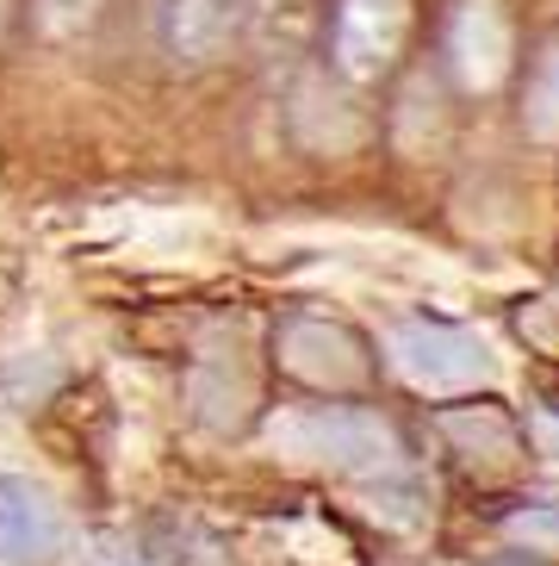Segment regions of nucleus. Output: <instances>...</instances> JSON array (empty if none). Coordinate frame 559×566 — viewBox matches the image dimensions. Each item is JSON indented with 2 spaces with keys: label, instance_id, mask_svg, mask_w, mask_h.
<instances>
[{
  "label": "nucleus",
  "instance_id": "obj_9",
  "mask_svg": "<svg viewBox=\"0 0 559 566\" xmlns=\"http://www.w3.org/2000/svg\"><path fill=\"white\" fill-rule=\"evenodd\" d=\"M528 132L559 137V51H547L528 69Z\"/></svg>",
  "mask_w": 559,
  "mask_h": 566
},
{
  "label": "nucleus",
  "instance_id": "obj_7",
  "mask_svg": "<svg viewBox=\"0 0 559 566\" xmlns=\"http://www.w3.org/2000/svg\"><path fill=\"white\" fill-rule=\"evenodd\" d=\"M435 430H442L461 454H473V461H510L516 442H523L516 417L504 411L497 399H485V405H447V411L435 417Z\"/></svg>",
  "mask_w": 559,
  "mask_h": 566
},
{
  "label": "nucleus",
  "instance_id": "obj_5",
  "mask_svg": "<svg viewBox=\"0 0 559 566\" xmlns=\"http://www.w3.org/2000/svg\"><path fill=\"white\" fill-rule=\"evenodd\" d=\"M56 511L32 480H0V554L7 560H50L56 554Z\"/></svg>",
  "mask_w": 559,
  "mask_h": 566
},
{
  "label": "nucleus",
  "instance_id": "obj_4",
  "mask_svg": "<svg viewBox=\"0 0 559 566\" xmlns=\"http://www.w3.org/2000/svg\"><path fill=\"white\" fill-rule=\"evenodd\" d=\"M404 25H411L404 0H342V13H336V56H342V69L348 75H379L398 56V44H404Z\"/></svg>",
  "mask_w": 559,
  "mask_h": 566
},
{
  "label": "nucleus",
  "instance_id": "obj_2",
  "mask_svg": "<svg viewBox=\"0 0 559 566\" xmlns=\"http://www.w3.org/2000/svg\"><path fill=\"white\" fill-rule=\"evenodd\" d=\"M386 355H392V367L416 386V392H429V399L473 392V386L492 380V349H485L473 331H461V324H435V317L398 324L392 343H386Z\"/></svg>",
  "mask_w": 559,
  "mask_h": 566
},
{
  "label": "nucleus",
  "instance_id": "obj_6",
  "mask_svg": "<svg viewBox=\"0 0 559 566\" xmlns=\"http://www.w3.org/2000/svg\"><path fill=\"white\" fill-rule=\"evenodd\" d=\"M447 51H454L461 82L492 87L497 75H504V56H510V25H504V13H497L492 0H466L461 13H454V38H447Z\"/></svg>",
  "mask_w": 559,
  "mask_h": 566
},
{
  "label": "nucleus",
  "instance_id": "obj_3",
  "mask_svg": "<svg viewBox=\"0 0 559 566\" xmlns=\"http://www.w3.org/2000/svg\"><path fill=\"white\" fill-rule=\"evenodd\" d=\"M274 355L293 380L317 386V392H355V386L373 380L367 336H355L336 317H286L274 331Z\"/></svg>",
  "mask_w": 559,
  "mask_h": 566
},
{
  "label": "nucleus",
  "instance_id": "obj_10",
  "mask_svg": "<svg viewBox=\"0 0 559 566\" xmlns=\"http://www.w3.org/2000/svg\"><path fill=\"white\" fill-rule=\"evenodd\" d=\"M504 535L528 554H559V504H528L504 516Z\"/></svg>",
  "mask_w": 559,
  "mask_h": 566
},
{
  "label": "nucleus",
  "instance_id": "obj_1",
  "mask_svg": "<svg viewBox=\"0 0 559 566\" xmlns=\"http://www.w3.org/2000/svg\"><path fill=\"white\" fill-rule=\"evenodd\" d=\"M274 442L305 454V461L336 467V473H361V480H386L404 461L398 430L379 411H361V405H312V411L280 417Z\"/></svg>",
  "mask_w": 559,
  "mask_h": 566
},
{
  "label": "nucleus",
  "instance_id": "obj_8",
  "mask_svg": "<svg viewBox=\"0 0 559 566\" xmlns=\"http://www.w3.org/2000/svg\"><path fill=\"white\" fill-rule=\"evenodd\" d=\"M218 32H224L218 0H162V38L175 51H205L218 44Z\"/></svg>",
  "mask_w": 559,
  "mask_h": 566
},
{
  "label": "nucleus",
  "instance_id": "obj_11",
  "mask_svg": "<svg viewBox=\"0 0 559 566\" xmlns=\"http://www.w3.org/2000/svg\"><path fill=\"white\" fill-rule=\"evenodd\" d=\"M492 566H528V560H492Z\"/></svg>",
  "mask_w": 559,
  "mask_h": 566
}]
</instances>
